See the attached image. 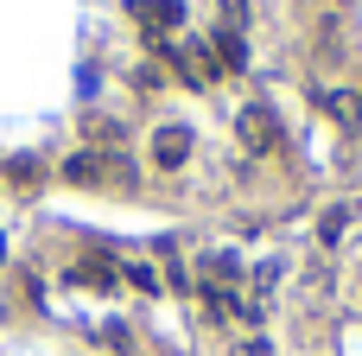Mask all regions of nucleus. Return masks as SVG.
I'll use <instances>...</instances> for the list:
<instances>
[{"label": "nucleus", "instance_id": "nucleus-4", "mask_svg": "<svg viewBox=\"0 0 362 356\" xmlns=\"http://www.w3.org/2000/svg\"><path fill=\"white\" fill-rule=\"evenodd\" d=\"M178 70H185V83H197V89H210V83L223 76V64H216L210 45H185V51H178Z\"/></svg>", "mask_w": 362, "mask_h": 356}, {"label": "nucleus", "instance_id": "nucleus-8", "mask_svg": "<svg viewBox=\"0 0 362 356\" xmlns=\"http://www.w3.org/2000/svg\"><path fill=\"white\" fill-rule=\"evenodd\" d=\"M127 280H134V287H146V293H159V274H153L146 261H134V268H127Z\"/></svg>", "mask_w": 362, "mask_h": 356}, {"label": "nucleus", "instance_id": "nucleus-2", "mask_svg": "<svg viewBox=\"0 0 362 356\" xmlns=\"http://www.w3.org/2000/svg\"><path fill=\"white\" fill-rule=\"evenodd\" d=\"M318 108H325L344 134H362V89H318Z\"/></svg>", "mask_w": 362, "mask_h": 356}, {"label": "nucleus", "instance_id": "nucleus-7", "mask_svg": "<svg viewBox=\"0 0 362 356\" xmlns=\"http://www.w3.org/2000/svg\"><path fill=\"white\" fill-rule=\"evenodd\" d=\"M280 274H286L280 261H261V268H255V299H261V293H274V287H280Z\"/></svg>", "mask_w": 362, "mask_h": 356}, {"label": "nucleus", "instance_id": "nucleus-5", "mask_svg": "<svg viewBox=\"0 0 362 356\" xmlns=\"http://www.w3.org/2000/svg\"><path fill=\"white\" fill-rule=\"evenodd\" d=\"M350 217H356V210H350V204H331V210H325V217H318V242H325V248H331V242H337V236H344V229H350Z\"/></svg>", "mask_w": 362, "mask_h": 356}, {"label": "nucleus", "instance_id": "nucleus-1", "mask_svg": "<svg viewBox=\"0 0 362 356\" xmlns=\"http://www.w3.org/2000/svg\"><path fill=\"white\" fill-rule=\"evenodd\" d=\"M235 134H242V147H248L255 159H267V153L286 147V127H280V115H274L267 102H248V108L235 115Z\"/></svg>", "mask_w": 362, "mask_h": 356}, {"label": "nucleus", "instance_id": "nucleus-3", "mask_svg": "<svg viewBox=\"0 0 362 356\" xmlns=\"http://www.w3.org/2000/svg\"><path fill=\"white\" fill-rule=\"evenodd\" d=\"M185 159H191V127H178V121L159 127V134H153V166H159V172H178Z\"/></svg>", "mask_w": 362, "mask_h": 356}, {"label": "nucleus", "instance_id": "nucleus-6", "mask_svg": "<svg viewBox=\"0 0 362 356\" xmlns=\"http://www.w3.org/2000/svg\"><path fill=\"white\" fill-rule=\"evenodd\" d=\"M248 6L255 0H216V32H248Z\"/></svg>", "mask_w": 362, "mask_h": 356}]
</instances>
